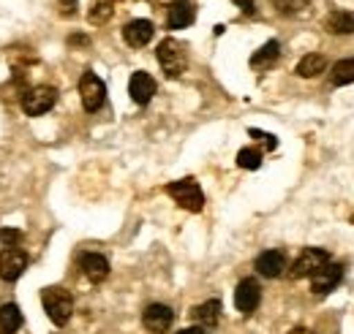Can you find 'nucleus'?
I'll return each mask as SVG.
<instances>
[{"instance_id": "obj_31", "label": "nucleus", "mask_w": 354, "mask_h": 334, "mask_svg": "<svg viewBox=\"0 0 354 334\" xmlns=\"http://www.w3.org/2000/svg\"><path fill=\"white\" fill-rule=\"evenodd\" d=\"M289 334H313L310 329H306V326H297V329H292Z\"/></svg>"}, {"instance_id": "obj_7", "label": "nucleus", "mask_w": 354, "mask_h": 334, "mask_svg": "<svg viewBox=\"0 0 354 334\" xmlns=\"http://www.w3.org/2000/svg\"><path fill=\"white\" fill-rule=\"evenodd\" d=\"M142 324L145 329L153 334H164L172 324H175V310L169 304H161V302H153L145 307L142 313Z\"/></svg>"}, {"instance_id": "obj_26", "label": "nucleus", "mask_w": 354, "mask_h": 334, "mask_svg": "<svg viewBox=\"0 0 354 334\" xmlns=\"http://www.w3.org/2000/svg\"><path fill=\"white\" fill-rule=\"evenodd\" d=\"M248 133H251V136H254V139H259V141H262V144H265L267 150H275V147H278V139H275V136H272V133H265V130H257V128H251V130H248Z\"/></svg>"}, {"instance_id": "obj_19", "label": "nucleus", "mask_w": 354, "mask_h": 334, "mask_svg": "<svg viewBox=\"0 0 354 334\" xmlns=\"http://www.w3.org/2000/svg\"><path fill=\"white\" fill-rule=\"evenodd\" d=\"M327 33H333V36H352L354 14H349V11H333L327 17Z\"/></svg>"}, {"instance_id": "obj_20", "label": "nucleus", "mask_w": 354, "mask_h": 334, "mask_svg": "<svg viewBox=\"0 0 354 334\" xmlns=\"http://www.w3.org/2000/svg\"><path fill=\"white\" fill-rule=\"evenodd\" d=\"M278 55H281V43H278V41H267L262 49H257V52L251 55V68H257V71H265V68H270V66L278 60Z\"/></svg>"}, {"instance_id": "obj_18", "label": "nucleus", "mask_w": 354, "mask_h": 334, "mask_svg": "<svg viewBox=\"0 0 354 334\" xmlns=\"http://www.w3.org/2000/svg\"><path fill=\"white\" fill-rule=\"evenodd\" d=\"M22 329V310L8 302V304H0V334H17Z\"/></svg>"}, {"instance_id": "obj_21", "label": "nucleus", "mask_w": 354, "mask_h": 334, "mask_svg": "<svg viewBox=\"0 0 354 334\" xmlns=\"http://www.w3.org/2000/svg\"><path fill=\"white\" fill-rule=\"evenodd\" d=\"M270 6L281 17H300V14H308L310 0H270Z\"/></svg>"}, {"instance_id": "obj_29", "label": "nucleus", "mask_w": 354, "mask_h": 334, "mask_svg": "<svg viewBox=\"0 0 354 334\" xmlns=\"http://www.w3.org/2000/svg\"><path fill=\"white\" fill-rule=\"evenodd\" d=\"M177 0H150V6H156V8H169V6H175Z\"/></svg>"}, {"instance_id": "obj_12", "label": "nucleus", "mask_w": 354, "mask_h": 334, "mask_svg": "<svg viewBox=\"0 0 354 334\" xmlns=\"http://www.w3.org/2000/svg\"><path fill=\"white\" fill-rule=\"evenodd\" d=\"M80 269L90 283H104L109 277V261L101 253H82L80 255Z\"/></svg>"}, {"instance_id": "obj_5", "label": "nucleus", "mask_w": 354, "mask_h": 334, "mask_svg": "<svg viewBox=\"0 0 354 334\" xmlns=\"http://www.w3.org/2000/svg\"><path fill=\"white\" fill-rule=\"evenodd\" d=\"M330 264V253L322 250V248H306V250H300V255L295 258V264H292V280H300V277H313L322 266H327Z\"/></svg>"}, {"instance_id": "obj_2", "label": "nucleus", "mask_w": 354, "mask_h": 334, "mask_svg": "<svg viewBox=\"0 0 354 334\" xmlns=\"http://www.w3.org/2000/svg\"><path fill=\"white\" fill-rule=\"evenodd\" d=\"M156 57H158V66L161 71L169 77V79H177L185 74L188 68V55H185V43H180L177 39H164L156 49Z\"/></svg>"}, {"instance_id": "obj_3", "label": "nucleus", "mask_w": 354, "mask_h": 334, "mask_svg": "<svg viewBox=\"0 0 354 334\" xmlns=\"http://www.w3.org/2000/svg\"><path fill=\"white\" fill-rule=\"evenodd\" d=\"M167 193H169L183 209H188V212H202V207H205V193H202V188H199V182H196L194 177L169 182V185H167Z\"/></svg>"}, {"instance_id": "obj_13", "label": "nucleus", "mask_w": 354, "mask_h": 334, "mask_svg": "<svg viewBox=\"0 0 354 334\" xmlns=\"http://www.w3.org/2000/svg\"><path fill=\"white\" fill-rule=\"evenodd\" d=\"M153 36H156V28H153L150 19H131V22L123 28V39H126V43L133 46V49L147 46V43L153 41Z\"/></svg>"}, {"instance_id": "obj_16", "label": "nucleus", "mask_w": 354, "mask_h": 334, "mask_svg": "<svg viewBox=\"0 0 354 334\" xmlns=\"http://www.w3.org/2000/svg\"><path fill=\"white\" fill-rule=\"evenodd\" d=\"M194 19H196V11H194V6H191L188 0H177L175 6H169V14H167L169 30H183V28H188Z\"/></svg>"}, {"instance_id": "obj_24", "label": "nucleus", "mask_w": 354, "mask_h": 334, "mask_svg": "<svg viewBox=\"0 0 354 334\" xmlns=\"http://www.w3.org/2000/svg\"><path fill=\"white\" fill-rule=\"evenodd\" d=\"M109 17H112V3H109V0L95 3L93 11H90V22H93V25H104Z\"/></svg>"}, {"instance_id": "obj_9", "label": "nucleus", "mask_w": 354, "mask_h": 334, "mask_svg": "<svg viewBox=\"0 0 354 334\" xmlns=\"http://www.w3.org/2000/svg\"><path fill=\"white\" fill-rule=\"evenodd\" d=\"M262 302V286L254 280V277H245L237 283L234 288V307L243 313V315H251Z\"/></svg>"}, {"instance_id": "obj_28", "label": "nucleus", "mask_w": 354, "mask_h": 334, "mask_svg": "<svg viewBox=\"0 0 354 334\" xmlns=\"http://www.w3.org/2000/svg\"><path fill=\"white\" fill-rule=\"evenodd\" d=\"M237 6H240V11L243 14H254L257 11V6H254V0H234Z\"/></svg>"}, {"instance_id": "obj_6", "label": "nucleus", "mask_w": 354, "mask_h": 334, "mask_svg": "<svg viewBox=\"0 0 354 334\" xmlns=\"http://www.w3.org/2000/svg\"><path fill=\"white\" fill-rule=\"evenodd\" d=\"M80 98H82V106L85 112H98L106 101V87H104V79L93 71H85L82 79H80Z\"/></svg>"}, {"instance_id": "obj_23", "label": "nucleus", "mask_w": 354, "mask_h": 334, "mask_svg": "<svg viewBox=\"0 0 354 334\" xmlns=\"http://www.w3.org/2000/svg\"><path fill=\"white\" fill-rule=\"evenodd\" d=\"M237 166L248 168V171H257V168L262 166V153L257 147H243L237 153Z\"/></svg>"}, {"instance_id": "obj_17", "label": "nucleus", "mask_w": 354, "mask_h": 334, "mask_svg": "<svg viewBox=\"0 0 354 334\" xmlns=\"http://www.w3.org/2000/svg\"><path fill=\"white\" fill-rule=\"evenodd\" d=\"M324 68H327V57H324V55H319V52H310V55H306V57L297 63L295 74H297V77H303V79H313V77L324 74Z\"/></svg>"}, {"instance_id": "obj_11", "label": "nucleus", "mask_w": 354, "mask_h": 334, "mask_svg": "<svg viewBox=\"0 0 354 334\" xmlns=\"http://www.w3.org/2000/svg\"><path fill=\"white\" fill-rule=\"evenodd\" d=\"M156 79L147 74V71H136L131 74V79H129V95H131L133 104H139V106H147L150 101H153V95H156Z\"/></svg>"}, {"instance_id": "obj_22", "label": "nucleus", "mask_w": 354, "mask_h": 334, "mask_svg": "<svg viewBox=\"0 0 354 334\" xmlns=\"http://www.w3.org/2000/svg\"><path fill=\"white\" fill-rule=\"evenodd\" d=\"M330 79L335 87H344V84H352L354 82V57H346V60H338L333 66V74Z\"/></svg>"}, {"instance_id": "obj_10", "label": "nucleus", "mask_w": 354, "mask_h": 334, "mask_svg": "<svg viewBox=\"0 0 354 334\" xmlns=\"http://www.w3.org/2000/svg\"><path fill=\"white\" fill-rule=\"evenodd\" d=\"M344 280V266L341 264H327V266H322L313 277H310V291L313 293H330V291H335L338 288V283Z\"/></svg>"}, {"instance_id": "obj_25", "label": "nucleus", "mask_w": 354, "mask_h": 334, "mask_svg": "<svg viewBox=\"0 0 354 334\" xmlns=\"http://www.w3.org/2000/svg\"><path fill=\"white\" fill-rule=\"evenodd\" d=\"M22 239H25V234H22L19 228H3V231H0V245H3L6 250H8V248H19Z\"/></svg>"}, {"instance_id": "obj_30", "label": "nucleus", "mask_w": 354, "mask_h": 334, "mask_svg": "<svg viewBox=\"0 0 354 334\" xmlns=\"http://www.w3.org/2000/svg\"><path fill=\"white\" fill-rule=\"evenodd\" d=\"M177 334H205V329L202 326H191V329H180Z\"/></svg>"}, {"instance_id": "obj_14", "label": "nucleus", "mask_w": 354, "mask_h": 334, "mask_svg": "<svg viewBox=\"0 0 354 334\" xmlns=\"http://www.w3.org/2000/svg\"><path fill=\"white\" fill-rule=\"evenodd\" d=\"M257 272L262 277H281L283 269H286V255L281 250H265L259 258H257Z\"/></svg>"}, {"instance_id": "obj_4", "label": "nucleus", "mask_w": 354, "mask_h": 334, "mask_svg": "<svg viewBox=\"0 0 354 334\" xmlns=\"http://www.w3.org/2000/svg\"><path fill=\"white\" fill-rule=\"evenodd\" d=\"M55 104H57V90L49 87V84L30 87V90L22 95V112H25L28 117H41V115H46Z\"/></svg>"}, {"instance_id": "obj_8", "label": "nucleus", "mask_w": 354, "mask_h": 334, "mask_svg": "<svg viewBox=\"0 0 354 334\" xmlns=\"http://www.w3.org/2000/svg\"><path fill=\"white\" fill-rule=\"evenodd\" d=\"M25 269H28V253L22 248H8L0 253V280L14 283L25 275Z\"/></svg>"}, {"instance_id": "obj_1", "label": "nucleus", "mask_w": 354, "mask_h": 334, "mask_svg": "<svg viewBox=\"0 0 354 334\" xmlns=\"http://www.w3.org/2000/svg\"><path fill=\"white\" fill-rule=\"evenodd\" d=\"M41 304H44L46 315L55 326H66L74 315V296L71 291L60 288V286H52V288H44L41 291Z\"/></svg>"}, {"instance_id": "obj_15", "label": "nucleus", "mask_w": 354, "mask_h": 334, "mask_svg": "<svg viewBox=\"0 0 354 334\" xmlns=\"http://www.w3.org/2000/svg\"><path fill=\"white\" fill-rule=\"evenodd\" d=\"M191 318L202 326V329H213L218 321H221V302L218 299H207L202 304H196L191 310Z\"/></svg>"}, {"instance_id": "obj_27", "label": "nucleus", "mask_w": 354, "mask_h": 334, "mask_svg": "<svg viewBox=\"0 0 354 334\" xmlns=\"http://www.w3.org/2000/svg\"><path fill=\"white\" fill-rule=\"evenodd\" d=\"M60 14L63 17H74L77 14V3L74 0H60Z\"/></svg>"}]
</instances>
